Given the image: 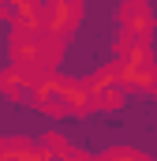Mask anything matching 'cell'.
Masks as SVG:
<instances>
[{"mask_svg":"<svg viewBox=\"0 0 157 161\" xmlns=\"http://www.w3.org/2000/svg\"><path fill=\"white\" fill-rule=\"evenodd\" d=\"M30 101L38 105L41 113H49V116H82V113L94 109L86 86L78 79H64V75H45L34 86V97Z\"/></svg>","mask_w":157,"mask_h":161,"instance_id":"6da1fadb","label":"cell"},{"mask_svg":"<svg viewBox=\"0 0 157 161\" xmlns=\"http://www.w3.org/2000/svg\"><path fill=\"white\" fill-rule=\"evenodd\" d=\"M82 86H86L94 109H120V105H123V90H120V82H116V64L94 71Z\"/></svg>","mask_w":157,"mask_h":161,"instance_id":"7a4b0ae2","label":"cell"},{"mask_svg":"<svg viewBox=\"0 0 157 161\" xmlns=\"http://www.w3.org/2000/svg\"><path fill=\"white\" fill-rule=\"evenodd\" d=\"M78 19H82V4H75V0H52V4H45L41 34H49L56 41H68V34L78 26Z\"/></svg>","mask_w":157,"mask_h":161,"instance_id":"3957f363","label":"cell"},{"mask_svg":"<svg viewBox=\"0 0 157 161\" xmlns=\"http://www.w3.org/2000/svg\"><path fill=\"white\" fill-rule=\"evenodd\" d=\"M123 94H157V64H116Z\"/></svg>","mask_w":157,"mask_h":161,"instance_id":"277c9868","label":"cell"},{"mask_svg":"<svg viewBox=\"0 0 157 161\" xmlns=\"http://www.w3.org/2000/svg\"><path fill=\"white\" fill-rule=\"evenodd\" d=\"M8 19H11V30L41 34V26H45V4H34V0H15V4H8Z\"/></svg>","mask_w":157,"mask_h":161,"instance_id":"5b68a950","label":"cell"},{"mask_svg":"<svg viewBox=\"0 0 157 161\" xmlns=\"http://www.w3.org/2000/svg\"><path fill=\"white\" fill-rule=\"evenodd\" d=\"M120 23H123V34H142V38H150V30H154V11H150L146 0H127V4L120 8Z\"/></svg>","mask_w":157,"mask_h":161,"instance_id":"8992f818","label":"cell"},{"mask_svg":"<svg viewBox=\"0 0 157 161\" xmlns=\"http://www.w3.org/2000/svg\"><path fill=\"white\" fill-rule=\"evenodd\" d=\"M34 86H38V82L26 79L19 68H8V71L0 75V90H4L11 101H30V97H34Z\"/></svg>","mask_w":157,"mask_h":161,"instance_id":"52a82bcc","label":"cell"},{"mask_svg":"<svg viewBox=\"0 0 157 161\" xmlns=\"http://www.w3.org/2000/svg\"><path fill=\"white\" fill-rule=\"evenodd\" d=\"M97 161H146L138 150H131V146H112V150H105Z\"/></svg>","mask_w":157,"mask_h":161,"instance_id":"ba28073f","label":"cell"}]
</instances>
